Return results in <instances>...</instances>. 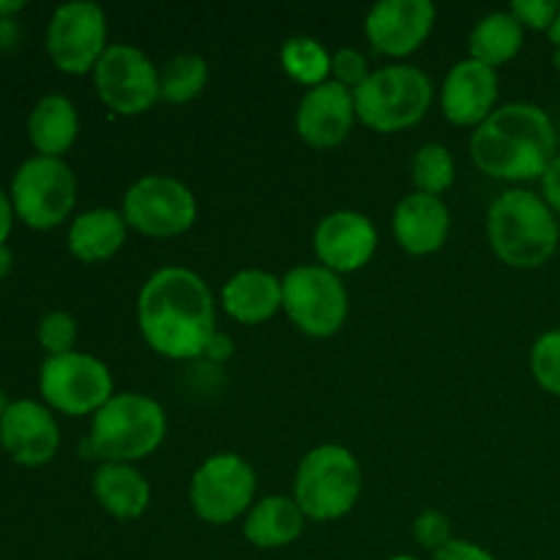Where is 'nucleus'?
Segmentation results:
<instances>
[{
    "mask_svg": "<svg viewBox=\"0 0 560 560\" xmlns=\"http://www.w3.org/2000/svg\"><path fill=\"white\" fill-rule=\"evenodd\" d=\"M137 323L142 339L164 359H200L217 334V304L211 288L189 268H159L142 284Z\"/></svg>",
    "mask_w": 560,
    "mask_h": 560,
    "instance_id": "f257e3e1",
    "label": "nucleus"
},
{
    "mask_svg": "<svg viewBox=\"0 0 560 560\" xmlns=\"http://www.w3.org/2000/svg\"><path fill=\"white\" fill-rule=\"evenodd\" d=\"M556 126L550 115L528 102L498 107L470 137V156L485 175L498 180L541 178L556 159Z\"/></svg>",
    "mask_w": 560,
    "mask_h": 560,
    "instance_id": "f03ea898",
    "label": "nucleus"
},
{
    "mask_svg": "<svg viewBox=\"0 0 560 560\" xmlns=\"http://www.w3.org/2000/svg\"><path fill=\"white\" fill-rule=\"evenodd\" d=\"M487 235L501 262L539 268L556 255L560 228L545 197L528 189H509L490 206Z\"/></svg>",
    "mask_w": 560,
    "mask_h": 560,
    "instance_id": "7ed1b4c3",
    "label": "nucleus"
},
{
    "mask_svg": "<svg viewBox=\"0 0 560 560\" xmlns=\"http://www.w3.org/2000/svg\"><path fill=\"white\" fill-rule=\"evenodd\" d=\"M167 432V416L156 399L145 394H115L98 413H93L91 435L82 443L88 457L104 463L142 459L156 452Z\"/></svg>",
    "mask_w": 560,
    "mask_h": 560,
    "instance_id": "20e7f679",
    "label": "nucleus"
},
{
    "mask_svg": "<svg viewBox=\"0 0 560 560\" xmlns=\"http://www.w3.org/2000/svg\"><path fill=\"white\" fill-rule=\"evenodd\" d=\"M361 495V465L353 452L337 443L317 446L301 459L295 470L293 501L304 517L328 523L355 506Z\"/></svg>",
    "mask_w": 560,
    "mask_h": 560,
    "instance_id": "39448f33",
    "label": "nucleus"
},
{
    "mask_svg": "<svg viewBox=\"0 0 560 560\" xmlns=\"http://www.w3.org/2000/svg\"><path fill=\"white\" fill-rule=\"evenodd\" d=\"M355 118L381 135L419 124L432 104V82L416 66H383L353 91Z\"/></svg>",
    "mask_w": 560,
    "mask_h": 560,
    "instance_id": "423d86ee",
    "label": "nucleus"
},
{
    "mask_svg": "<svg viewBox=\"0 0 560 560\" xmlns=\"http://www.w3.org/2000/svg\"><path fill=\"white\" fill-rule=\"evenodd\" d=\"M77 202V178L63 159L31 156L11 180L16 219L33 230H52L69 219Z\"/></svg>",
    "mask_w": 560,
    "mask_h": 560,
    "instance_id": "0eeeda50",
    "label": "nucleus"
},
{
    "mask_svg": "<svg viewBox=\"0 0 560 560\" xmlns=\"http://www.w3.org/2000/svg\"><path fill=\"white\" fill-rule=\"evenodd\" d=\"M282 310L306 337H334L348 320V290L328 268L299 266L282 279Z\"/></svg>",
    "mask_w": 560,
    "mask_h": 560,
    "instance_id": "6e6552de",
    "label": "nucleus"
},
{
    "mask_svg": "<svg viewBox=\"0 0 560 560\" xmlns=\"http://www.w3.org/2000/svg\"><path fill=\"white\" fill-rule=\"evenodd\" d=\"M38 388L49 408L66 416L98 413L113 394V375L96 355L66 353L47 355L38 372Z\"/></svg>",
    "mask_w": 560,
    "mask_h": 560,
    "instance_id": "1a4fd4ad",
    "label": "nucleus"
},
{
    "mask_svg": "<svg viewBox=\"0 0 560 560\" xmlns=\"http://www.w3.org/2000/svg\"><path fill=\"white\" fill-rule=\"evenodd\" d=\"M257 479L252 465L238 454H213L195 470L189 503L202 523L228 525L255 506Z\"/></svg>",
    "mask_w": 560,
    "mask_h": 560,
    "instance_id": "9d476101",
    "label": "nucleus"
},
{
    "mask_svg": "<svg viewBox=\"0 0 560 560\" xmlns=\"http://www.w3.org/2000/svg\"><path fill=\"white\" fill-rule=\"evenodd\" d=\"M124 219L148 238H173L197 219V200L186 184L170 175H145L124 197Z\"/></svg>",
    "mask_w": 560,
    "mask_h": 560,
    "instance_id": "9b49d317",
    "label": "nucleus"
},
{
    "mask_svg": "<svg viewBox=\"0 0 560 560\" xmlns=\"http://www.w3.org/2000/svg\"><path fill=\"white\" fill-rule=\"evenodd\" d=\"M98 98L118 115H142L162 98L159 69L142 49L113 44L93 69Z\"/></svg>",
    "mask_w": 560,
    "mask_h": 560,
    "instance_id": "f8f14e48",
    "label": "nucleus"
},
{
    "mask_svg": "<svg viewBox=\"0 0 560 560\" xmlns=\"http://www.w3.org/2000/svg\"><path fill=\"white\" fill-rule=\"evenodd\" d=\"M47 52L66 74H88L107 52V16L98 3L74 0L55 9L47 27Z\"/></svg>",
    "mask_w": 560,
    "mask_h": 560,
    "instance_id": "ddd939ff",
    "label": "nucleus"
},
{
    "mask_svg": "<svg viewBox=\"0 0 560 560\" xmlns=\"http://www.w3.org/2000/svg\"><path fill=\"white\" fill-rule=\"evenodd\" d=\"M435 16L438 11L430 0H381L366 14L364 33L381 55L405 58L427 42Z\"/></svg>",
    "mask_w": 560,
    "mask_h": 560,
    "instance_id": "4468645a",
    "label": "nucleus"
},
{
    "mask_svg": "<svg viewBox=\"0 0 560 560\" xmlns=\"http://www.w3.org/2000/svg\"><path fill=\"white\" fill-rule=\"evenodd\" d=\"M0 446L16 465L42 468L58 454L60 432L52 413L33 399L9 402L0 419Z\"/></svg>",
    "mask_w": 560,
    "mask_h": 560,
    "instance_id": "2eb2a0df",
    "label": "nucleus"
},
{
    "mask_svg": "<svg viewBox=\"0 0 560 560\" xmlns=\"http://www.w3.org/2000/svg\"><path fill=\"white\" fill-rule=\"evenodd\" d=\"M377 230L364 213L334 211L315 228V255L334 273H353L372 260Z\"/></svg>",
    "mask_w": 560,
    "mask_h": 560,
    "instance_id": "dca6fc26",
    "label": "nucleus"
},
{
    "mask_svg": "<svg viewBox=\"0 0 560 560\" xmlns=\"http://www.w3.org/2000/svg\"><path fill=\"white\" fill-rule=\"evenodd\" d=\"M355 120L353 91L328 80L310 88L295 109V131L312 148H334L348 140Z\"/></svg>",
    "mask_w": 560,
    "mask_h": 560,
    "instance_id": "f3484780",
    "label": "nucleus"
},
{
    "mask_svg": "<svg viewBox=\"0 0 560 560\" xmlns=\"http://www.w3.org/2000/svg\"><path fill=\"white\" fill-rule=\"evenodd\" d=\"M498 102V71L474 58L459 60L446 74L441 91V107L452 124L481 126Z\"/></svg>",
    "mask_w": 560,
    "mask_h": 560,
    "instance_id": "a211bd4d",
    "label": "nucleus"
},
{
    "mask_svg": "<svg viewBox=\"0 0 560 560\" xmlns=\"http://www.w3.org/2000/svg\"><path fill=\"white\" fill-rule=\"evenodd\" d=\"M452 217L441 197L413 195L402 197L394 211V238L408 255H432L448 238Z\"/></svg>",
    "mask_w": 560,
    "mask_h": 560,
    "instance_id": "6ab92c4d",
    "label": "nucleus"
},
{
    "mask_svg": "<svg viewBox=\"0 0 560 560\" xmlns=\"http://www.w3.org/2000/svg\"><path fill=\"white\" fill-rule=\"evenodd\" d=\"M222 306L233 320L257 326L282 310V279L260 268H246L230 277L222 288Z\"/></svg>",
    "mask_w": 560,
    "mask_h": 560,
    "instance_id": "aec40b11",
    "label": "nucleus"
},
{
    "mask_svg": "<svg viewBox=\"0 0 560 560\" xmlns=\"http://www.w3.org/2000/svg\"><path fill=\"white\" fill-rule=\"evenodd\" d=\"M93 495L115 520H137L151 506V485L126 463H102L93 474Z\"/></svg>",
    "mask_w": 560,
    "mask_h": 560,
    "instance_id": "412c9836",
    "label": "nucleus"
},
{
    "mask_svg": "<svg viewBox=\"0 0 560 560\" xmlns=\"http://www.w3.org/2000/svg\"><path fill=\"white\" fill-rule=\"evenodd\" d=\"M126 224L124 213L113 211V208H93V211L80 213L69 228V252L82 262H104L126 241Z\"/></svg>",
    "mask_w": 560,
    "mask_h": 560,
    "instance_id": "4be33fe9",
    "label": "nucleus"
},
{
    "mask_svg": "<svg viewBox=\"0 0 560 560\" xmlns=\"http://www.w3.org/2000/svg\"><path fill=\"white\" fill-rule=\"evenodd\" d=\"M304 530V512L293 498L268 495L249 509L244 523V536L260 550L293 545Z\"/></svg>",
    "mask_w": 560,
    "mask_h": 560,
    "instance_id": "5701e85b",
    "label": "nucleus"
},
{
    "mask_svg": "<svg viewBox=\"0 0 560 560\" xmlns=\"http://www.w3.org/2000/svg\"><path fill=\"white\" fill-rule=\"evenodd\" d=\"M77 131H80V118H77L74 104L60 93L44 96L27 118V137L38 156L60 159L74 145Z\"/></svg>",
    "mask_w": 560,
    "mask_h": 560,
    "instance_id": "b1692460",
    "label": "nucleus"
},
{
    "mask_svg": "<svg viewBox=\"0 0 560 560\" xmlns=\"http://www.w3.org/2000/svg\"><path fill=\"white\" fill-rule=\"evenodd\" d=\"M525 27L512 16V11H495L487 14L479 25L470 31V58L479 63L498 69L509 63L523 49Z\"/></svg>",
    "mask_w": 560,
    "mask_h": 560,
    "instance_id": "393cba45",
    "label": "nucleus"
},
{
    "mask_svg": "<svg viewBox=\"0 0 560 560\" xmlns=\"http://www.w3.org/2000/svg\"><path fill=\"white\" fill-rule=\"evenodd\" d=\"M331 63L334 55H328V49L317 38L293 36L282 44V69L299 85L317 88L328 82Z\"/></svg>",
    "mask_w": 560,
    "mask_h": 560,
    "instance_id": "a878e982",
    "label": "nucleus"
},
{
    "mask_svg": "<svg viewBox=\"0 0 560 560\" xmlns=\"http://www.w3.org/2000/svg\"><path fill=\"white\" fill-rule=\"evenodd\" d=\"M208 63L200 55H175L159 69V93L170 104H186L202 93Z\"/></svg>",
    "mask_w": 560,
    "mask_h": 560,
    "instance_id": "bb28decb",
    "label": "nucleus"
},
{
    "mask_svg": "<svg viewBox=\"0 0 560 560\" xmlns=\"http://www.w3.org/2000/svg\"><path fill=\"white\" fill-rule=\"evenodd\" d=\"M410 178L421 195L441 197L454 184V156L441 142H427L416 151Z\"/></svg>",
    "mask_w": 560,
    "mask_h": 560,
    "instance_id": "cd10ccee",
    "label": "nucleus"
},
{
    "mask_svg": "<svg viewBox=\"0 0 560 560\" xmlns=\"http://www.w3.org/2000/svg\"><path fill=\"white\" fill-rule=\"evenodd\" d=\"M530 372L545 392L560 397V328L536 339L530 348Z\"/></svg>",
    "mask_w": 560,
    "mask_h": 560,
    "instance_id": "c85d7f7f",
    "label": "nucleus"
},
{
    "mask_svg": "<svg viewBox=\"0 0 560 560\" xmlns=\"http://www.w3.org/2000/svg\"><path fill=\"white\" fill-rule=\"evenodd\" d=\"M38 342L49 355L74 353L77 342V323L69 312H47L38 323Z\"/></svg>",
    "mask_w": 560,
    "mask_h": 560,
    "instance_id": "c756f323",
    "label": "nucleus"
},
{
    "mask_svg": "<svg viewBox=\"0 0 560 560\" xmlns=\"http://www.w3.org/2000/svg\"><path fill=\"white\" fill-rule=\"evenodd\" d=\"M413 539L419 541L424 550H430L435 556L438 550H443L446 545H452V523L443 512H435V509H427L416 517L413 523Z\"/></svg>",
    "mask_w": 560,
    "mask_h": 560,
    "instance_id": "7c9ffc66",
    "label": "nucleus"
},
{
    "mask_svg": "<svg viewBox=\"0 0 560 560\" xmlns=\"http://www.w3.org/2000/svg\"><path fill=\"white\" fill-rule=\"evenodd\" d=\"M331 74H334V82H339L342 88H348V91H359V88L370 80L372 71L364 55H361L359 49L348 47V49H339V52L334 55Z\"/></svg>",
    "mask_w": 560,
    "mask_h": 560,
    "instance_id": "2f4dec72",
    "label": "nucleus"
},
{
    "mask_svg": "<svg viewBox=\"0 0 560 560\" xmlns=\"http://www.w3.org/2000/svg\"><path fill=\"white\" fill-rule=\"evenodd\" d=\"M509 11L523 27L550 33V27L558 20L560 3H556V0H514Z\"/></svg>",
    "mask_w": 560,
    "mask_h": 560,
    "instance_id": "473e14b6",
    "label": "nucleus"
},
{
    "mask_svg": "<svg viewBox=\"0 0 560 560\" xmlns=\"http://www.w3.org/2000/svg\"><path fill=\"white\" fill-rule=\"evenodd\" d=\"M432 560H498L492 552H487L485 547L474 545V541L454 539L452 545H446L443 550H438Z\"/></svg>",
    "mask_w": 560,
    "mask_h": 560,
    "instance_id": "72a5a7b5",
    "label": "nucleus"
},
{
    "mask_svg": "<svg viewBox=\"0 0 560 560\" xmlns=\"http://www.w3.org/2000/svg\"><path fill=\"white\" fill-rule=\"evenodd\" d=\"M541 191H545V202L552 211L560 213V153L550 162L547 173L541 175Z\"/></svg>",
    "mask_w": 560,
    "mask_h": 560,
    "instance_id": "f704fd0d",
    "label": "nucleus"
},
{
    "mask_svg": "<svg viewBox=\"0 0 560 560\" xmlns=\"http://www.w3.org/2000/svg\"><path fill=\"white\" fill-rule=\"evenodd\" d=\"M233 339L228 337V334H222V331H217L211 337V342L206 345V359H211V361H224V359H230V355H233Z\"/></svg>",
    "mask_w": 560,
    "mask_h": 560,
    "instance_id": "c9c22d12",
    "label": "nucleus"
},
{
    "mask_svg": "<svg viewBox=\"0 0 560 560\" xmlns=\"http://www.w3.org/2000/svg\"><path fill=\"white\" fill-rule=\"evenodd\" d=\"M14 206H11V197L0 189V244L9 238L11 228H14Z\"/></svg>",
    "mask_w": 560,
    "mask_h": 560,
    "instance_id": "e433bc0d",
    "label": "nucleus"
},
{
    "mask_svg": "<svg viewBox=\"0 0 560 560\" xmlns=\"http://www.w3.org/2000/svg\"><path fill=\"white\" fill-rule=\"evenodd\" d=\"M11 266H14V255H11L9 246L0 244V279L11 271Z\"/></svg>",
    "mask_w": 560,
    "mask_h": 560,
    "instance_id": "4c0bfd02",
    "label": "nucleus"
},
{
    "mask_svg": "<svg viewBox=\"0 0 560 560\" xmlns=\"http://www.w3.org/2000/svg\"><path fill=\"white\" fill-rule=\"evenodd\" d=\"M25 9V0H9V3H0V20H9L11 14Z\"/></svg>",
    "mask_w": 560,
    "mask_h": 560,
    "instance_id": "58836bf2",
    "label": "nucleus"
},
{
    "mask_svg": "<svg viewBox=\"0 0 560 560\" xmlns=\"http://www.w3.org/2000/svg\"><path fill=\"white\" fill-rule=\"evenodd\" d=\"M550 42L556 44V47H560V11H558V20H556V25L550 27Z\"/></svg>",
    "mask_w": 560,
    "mask_h": 560,
    "instance_id": "ea45409f",
    "label": "nucleus"
},
{
    "mask_svg": "<svg viewBox=\"0 0 560 560\" xmlns=\"http://www.w3.org/2000/svg\"><path fill=\"white\" fill-rule=\"evenodd\" d=\"M5 408H9V402H5V394H3V392H0V419H3Z\"/></svg>",
    "mask_w": 560,
    "mask_h": 560,
    "instance_id": "a19ab883",
    "label": "nucleus"
},
{
    "mask_svg": "<svg viewBox=\"0 0 560 560\" xmlns=\"http://www.w3.org/2000/svg\"><path fill=\"white\" fill-rule=\"evenodd\" d=\"M552 63H556L558 69H560V47H556V55H552Z\"/></svg>",
    "mask_w": 560,
    "mask_h": 560,
    "instance_id": "79ce46f5",
    "label": "nucleus"
},
{
    "mask_svg": "<svg viewBox=\"0 0 560 560\" xmlns=\"http://www.w3.org/2000/svg\"><path fill=\"white\" fill-rule=\"evenodd\" d=\"M388 560H419V558H413V556H394V558H388Z\"/></svg>",
    "mask_w": 560,
    "mask_h": 560,
    "instance_id": "37998d69",
    "label": "nucleus"
}]
</instances>
